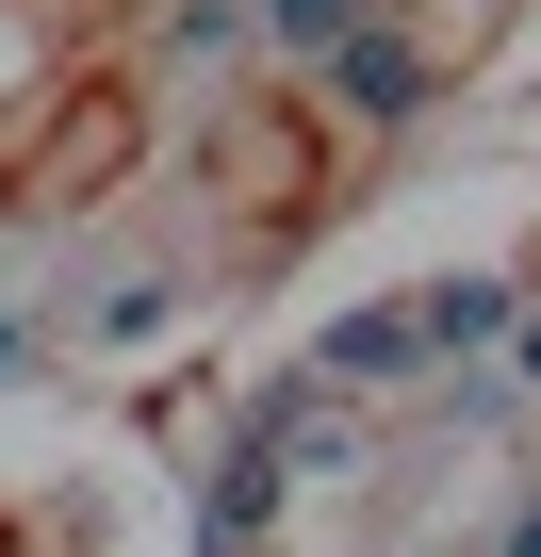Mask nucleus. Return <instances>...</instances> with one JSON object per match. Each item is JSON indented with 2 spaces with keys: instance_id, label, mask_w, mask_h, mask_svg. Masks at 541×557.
Segmentation results:
<instances>
[{
  "instance_id": "obj_1",
  "label": "nucleus",
  "mask_w": 541,
  "mask_h": 557,
  "mask_svg": "<svg viewBox=\"0 0 541 557\" xmlns=\"http://www.w3.org/2000/svg\"><path fill=\"white\" fill-rule=\"evenodd\" d=\"M329 115H345V132H427V115H443V66H427L410 34H345V50H329Z\"/></svg>"
},
{
  "instance_id": "obj_2",
  "label": "nucleus",
  "mask_w": 541,
  "mask_h": 557,
  "mask_svg": "<svg viewBox=\"0 0 541 557\" xmlns=\"http://www.w3.org/2000/svg\"><path fill=\"white\" fill-rule=\"evenodd\" d=\"M410 361H427V312H410V296H378V312H329V329H312V377H329V394H378V377H410Z\"/></svg>"
},
{
  "instance_id": "obj_3",
  "label": "nucleus",
  "mask_w": 541,
  "mask_h": 557,
  "mask_svg": "<svg viewBox=\"0 0 541 557\" xmlns=\"http://www.w3.org/2000/svg\"><path fill=\"white\" fill-rule=\"evenodd\" d=\"M280 492H296L280 459H262V443H230V459H213V492H197V557H246L262 524H280Z\"/></svg>"
},
{
  "instance_id": "obj_4",
  "label": "nucleus",
  "mask_w": 541,
  "mask_h": 557,
  "mask_svg": "<svg viewBox=\"0 0 541 557\" xmlns=\"http://www.w3.org/2000/svg\"><path fill=\"white\" fill-rule=\"evenodd\" d=\"M410 312H427V361H476V345L525 329V278H427Z\"/></svg>"
},
{
  "instance_id": "obj_5",
  "label": "nucleus",
  "mask_w": 541,
  "mask_h": 557,
  "mask_svg": "<svg viewBox=\"0 0 541 557\" xmlns=\"http://www.w3.org/2000/svg\"><path fill=\"white\" fill-rule=\"evenodd\" d=\"M345 34H378V0H262V50H296V66H329Z\"/></svg>"
},
{
  "instance_id": "obj_6",
  "label": "nucleus",
  "mask_w": 541,
  "mask_h": 557,
  "mask_svg": "<svg viewBox=\"0 0 541 557\" xmlns=\"http://www.w3.org/2000/svg\"><path fill=\"white\" fill-rule=\"evenodd\" d=\"M181 312V278H115V296H99V345H132V329H164Z\"/></svg>"
},
{
  "instance_id": "obj_7",
  "label": "nucleus",
  "mask_w": 541,
  "mask_h": 557,
  "mask_svg": "<svg viewBox=\"0 0 541 557\" xmlns=\"http://www.w3.org/2000/svg\"><path fill=\"white\" fill-rule=\"evenodd\" d=\"M246 34H262V17H230V0H181V66H230Z\"/></svg>"
},
{
  "instance_id": "obj_8",
  "label": "nucleus",
  "mask_w": 541,
  "mask_h": 557,
  "mask_svg": "<svg viewBox=\"0 0 541 557\" xmlns=\"http://www.w3.org/2000/svg\"><path fill=\"white\" fill-rule=\"evenodd\" d=\"M508 394L541 410V296H525V329H508Z\"/></svg>"
},
{
  "instance_id": "obj_9",
  "label": "nucleus",
  "mask_w": 541,
  "mask_h": 557,
  "mask_svg": "<svg viewBox=\"0 0 541 557\" xmlns=\"http://www.w3.org/2000/svg\"><path fill=\"white\" fill-rule=\"evenodd\" d=\"M508 557H541V492H525V508H508Z\"/></svg>"
},
{
  "instance_id": "obj_10",
  "label": "nucleus",
  "mask_w": 541,
  "mask_h": 557,
  "mask_svg": "<svg viewBox=\"0 0 541 557\" xmlns=\"http://www.w3.org/2000/svg\"><path fill=\"white\" fill-rule=\"evenodd\" d=\"M17 361H34V329H17V312H0V377H17Z\"/></svg>"
}]
</instances>
